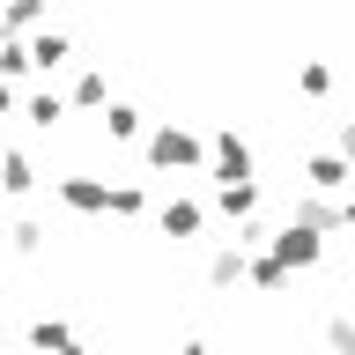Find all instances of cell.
<instances>
[{
    "instance_id": "cell-1",
    "label": "cell",
    "mask_w": 355,
    "mask_h": 355,
    "mask_svg": "<svg viewBox=\"0 0 355 355\" xmlns=\"http://www.w3.org/2000/svg\"><path fill=\"white\" fill-rule=\"evenodd\" d=\"M148 155L171 171V163H193V155H200V141H193V133H178V126H163V133L148 141Z\"/></svg>"
},
{
    "instance_id": "cell-2",
    "label": "cell",
    "mask_w": 355,
    "mask_h": 355,
    "mask_svg": "<svg viewBox=\"0 0 355 355\" xmlns=\"http://www.w3.org/2000/svg\"><path fill=\"white\" fill-rule=\"evenodd\" d=\"M274 259H282V266H311V259H318V230H311V222H304V230H282V252H274Z\"/></svg>"
},
{
    "instance_id": "cell-3",
    "label": "cell",
    "mask_w": 355,
    "mask_h": 355,
    "mask_svg": "<svg viewBox=\"0 0 355 355\" xmlns=\"http://www.w3.org/2000/svg\"><path fill=\"white\" fill-rule=\"evenodd\" d=\"M163 230H171V237H193V230H200V207H193V200H171V207H163Z\"/></svg>"
},
{
    "instance_id": "cell-4",
    "label": "cell",
    "mask_w": 355,
    "mask_h": 355,
    "mask_svg": "<svg viewBox=\"0 0 355 355\" xmlns=\"http://www.w3.org/2000/svg\"><path fill=\"white\" fill-rule=\"evenodd\" d=\"M304 171H311V185H348V163L340 155H311Z\"/></svg>"
},
{
    "instance_id": "cell-5",
    "label": "cell",
    "mask_w": 355,
    "mask_h": 355,
    "mask_svg": "<svg viewBox=\"0 0 355 355\" xmlns=\"http://www.w3.org/2000/svg\"><path fill=\"white\" fill-rule=\"evenodd\" d=\"M104 126H111V141H133V133H141V119H133L126 104H111V111H104Z\"/></svg>"
},
{
    "instance_id": "cell-6",
    "label": "cell",
    "mask_w": 355,
    "mask_h": 355,
    "mask_svg": "<svg viewBox=\"0 0 355 355\" xmlns=\"http://www.w3.org/2000/svg\"><path fill=\"white\" fill-rule=\"evenodd\" d=\"M237 274H244V266H237V252H215V266H207V282H215V288H230Z\"/></svg>"
},
{
    "instance_id": "cell-7",
    "label": "cell",
    "mask_w": 355,
    "mask_h": 355,
    "mask_svg": "<svg viewBox=\"0 0 355 355\" xmlns=\"http://www.w3.org/2000/svg\"><path fill=\"white\" fill-rule=\"evenodd\" d=\"M348 222H355V200H348Z\"/></svg>"
}]
</instances>
